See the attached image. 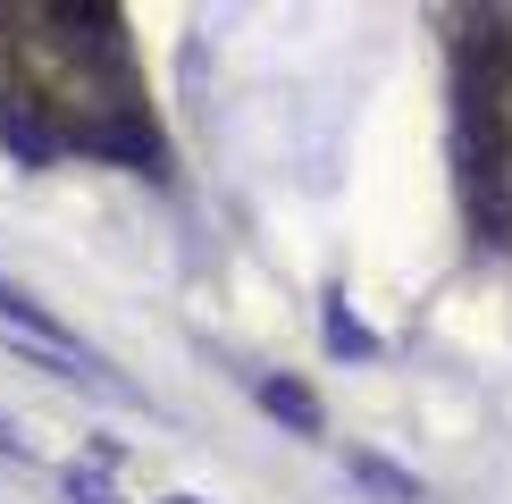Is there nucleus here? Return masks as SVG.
I'll return each mask as SVG.
<instances>
[{"mask_svg": "<svg viewBox=\"0 0 512 504\" xmlns=\"http://www.w3.org/2000/svg\"><path fill=\"white\" fill-rule=\"evenodd\" d=\"M0 454H26V446H17V429H9V420H0Z\"/></svg>", "mask_w": 512, "mask_h": 504, "instance_id": "nucleus-5", "label": "nucleus"}, {"mask_svg": "<svg viewBox=\"0 0 512 504\" xmlns=\"http://www.w3.org/2000/svg\"><path fill=\"white\" fill-rule=\"evenodd\" d=\"M353 479H361L370 496H387V504H420V496H429V488H420L403 462H387V454H353Z\"/></svg>", "mask_w": 512, "mask_h": 504, "instance_id": "nucleus-4", "label": "nucleus"}, {"mask_svg": "<svg viewBox=\"0 0 512 504\" xmlns=\"http://www.w3.org/2000/svg\"><path fill=\"white\" fill-rule=\"evenodd\" d=\"M252 395H261V412H269V420H286L294 437H319V429H328L319 395H311V387H303L294 370H261V378H252Z\"/></svg>", "mask_w": 512, "mask_h": 504, "instance_id": "nucleus-3", "label": "nucleus"}, {"mask_svg": "<svg viewBox=\"0 0 512 504\" xmlns=\"http://www.w3.org/2000/svg\"><path fill=\"white\" fill-rule=\"evenodd\" d=\"M0 328H17L34 353H59V362H68V378H93V370H101V362H93V345H84V336L59 320L51 303H34V294H26V286H9V278H0Z\"/></svg>", "mask_w": 512, "mask_h": 504, "instance_id": "nucleus-2", "label": "nucleus"}, {"mask_svg": "<svg viewBox=\"0 0 512 504\" xmlns=\"http://www.w3.org/2000/svg\"><path fill=\"white\" fill-rule=\"evenodd\" d=\"M168 504H202V496H168Z\"/></svg>", "mask_w": 512, "mask_h": 504, "instance_id": "nucleus-6", "label": "nucleus"}, {"mask_svg": "<svg viewBox=\"0 0 512 504\" xmlns=\"http://www.w3.org/2000/svg\"><path fill=\"white\" fill-rule=\"evenodd\" d=\"M454 101H512V17L504 9L454 17Z\"/></svg>", "mask_w": 512, "mask_h": 504, "instance_id": "nucleus-1", "label": "nucleus"}]
</instances>
